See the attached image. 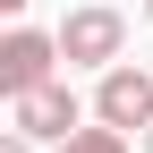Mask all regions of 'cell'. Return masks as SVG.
<instances>
[{
  "label": "cell",
  "instance_id": "1",
  "mask_svg": "<svg viewBox=\"0 0 153 153\" xmlns=\"http://www.w3.org/2000/svg\"><path fill=\"white\" fill-rule=\"evenodd\" d=\"M51 34H60V60H68V68H102V76L119 68V51H128V17H119V9H102V0L68 9Z\"/></svg>",
  "mask_w": 153,
  "mask_h": 153
},
{
  "label": "cell",
  "instance_id": "2",
  "mask_svg": "<svg viewBox=\"0 0 153 153\" xmlns=\"http://www.w3.org/2000/svg\"><path fill=\"white\" fill-rule=\"evenodd\" d=\"M60 76V34H43V26H9L0 34V94H34V85H51Z\"/></svg>",
  "mask_w": 153,
  "mask_h": 153
},
{
  "label": "cell",
  "instance_id": "3",
  "mask_svg": "<svg viewBox=\"0 0 153 153\" xmlns=\"http://www.w3.org/2000/svg\"><path fill=\"white\" fill-rule=\"evenodd\" d=\"M76 119H85V111H76L68 76H51V85H34V94H17V102H9V128H17V136H34V145H51V153L76 136Z\"/></svg>",
  "mask_w": 153,
  "mask_h": 153
},
{
  "label": "cell",
  "instance_id": "4",
  "mask_svg": "<svg viewBox=\"0 0 153 153\" xmlns=\"http://www.w3.org/2000/svg\"><path fill=\"white\" fill-rule=\"evenodd\" d=\"M94 128H119V136H128V128H136V136H145V128H153V68H111L102 76V85H94Z\"/></svg>",
  "mask_w": 153,
  "mask_h": 153
},
{
  "label": "cell",
  "instance_id": "5",
  "mask_svg": "<svg viewBox=\"0 0 153 153\" xmlns=\"http://www.w3.org/2000/svg\"><path fill=\"white\" fill-rule=\"evenodd\" d=\"M60 153H128V136H119V128H76Z\"/></svg>",
  "mask_w": 153,
  "mask_h": 153
},
{
  "label": "cell",
  "instance_id": "6",
  "mask_svg": "<svg viewBox=\"0 0 153 153\" xmlns=\"http://www.w3.org/2000/svg\"><path fill=\"white\" fill-rule=\"evenodd\" d=\"M0 153H34V136H17V128H9V136H0Z\"/></svg>",
  "mask_w": 153,
  "mask_h": 153
},
{
  "label": "cell",
  "instance_id": "7",
  "mask_svg": "<svg viewBox=\"0 0 153 153\" xmlns=\"http://www.w3.org/2000/svg\"><path fill=\"white\" fill-rule=\"evenodd\" d=\"M0 9H9V17H17V9H26V0H0Z\"/></svg>",
  "mask_w": 153,
  "mask_h": 153
},
{
  "label": "cell",
  "instance_id": "8",
  "mask_svg": "<svg viewBox=\"0 0 153 153\" xmlns=\"http://www.w3.org/2000/svg\"><path fill=\"white\" fill-rule=\"evenodd\" d=\"M145 153H153V128H145Z\"/></svg>",
  "mask_w": 153,
  "mask_h": 153
},
{
  "label": "cell",
  "instance_id": "9",
  "mask_svg": "<svg viewBox=\"0 0 153 153\" xmlns=\"http://www.w3.org/2000/svg\"><path fill=\"white\" fill-rule=\"evenodd\" d=\"M145 17H153V0H145Z\"/></svg>",
  "mask_w": 153,
  "mask_h": 153
}]
</instances>
